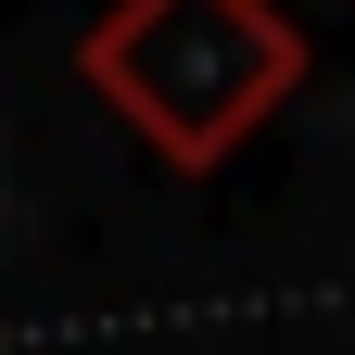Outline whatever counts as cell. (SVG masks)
<instances>
[{"mask_svg": "<svg viewBox=\"0 0 355 355\" xmlns=\"http://www.w3.org/2000/svg\"><path fill=\"white\" fill-rule=\"evenodd\" d=\"M76 76L102 89L178 178H203V165H229L304 89V26L279 0H114V13L76 38Z\"/></svg>", "mask_w": 355, "mask_h": 355, "instance_id": "obj_1", "label": "cell"}]
</instances>
